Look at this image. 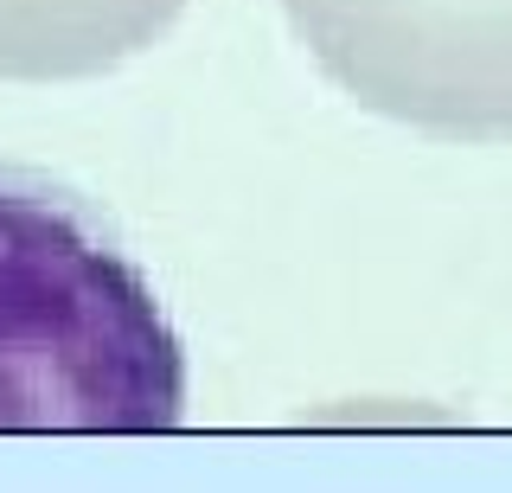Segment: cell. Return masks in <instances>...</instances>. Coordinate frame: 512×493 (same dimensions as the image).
Returning <instances> with one entry per match:
<instances>
[{"instance_id": "6da1fadb", "label": "cell", "mask_w": 512, "mask_h": 493, "mask_svg": "<svg viewBox=\"0 0 512 493\" xmlns=\"http://www.w3.org/2000/svg\"><path fill=\"white\" fill-rule=\"evenodd\" d=\"M186 417V346L103 212L0 167V429L154 436Z\"/></svg>"}]
</instances>
